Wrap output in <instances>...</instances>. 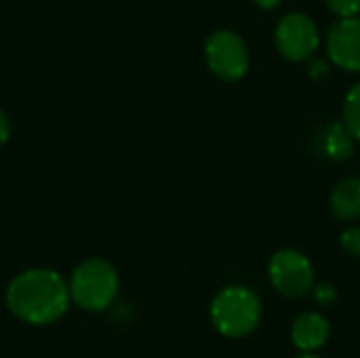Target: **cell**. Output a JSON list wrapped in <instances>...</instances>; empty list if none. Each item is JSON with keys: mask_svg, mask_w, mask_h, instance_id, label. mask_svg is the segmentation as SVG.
<instances>
[{"mask_svg": "<svg viewBox=\"0 0 360 358\" xmlns=\"http://www.w3.org/2000/svg\"><path fill=\"white\" fill-rule=\"evenodd\" d=\"M118 293V274L112 264L103 260L82 262L70 281L72 300L91 312L105 310Z\"/></svg>", "mask_w": 360, "mask_h": 358, "instance_id": "3957f363", "label": "cell"}, {"mask_svg": "<svg viewBox=\"0 0 360 358\" xmlns=\"http://www.w3.org/2000/svg\"><path fill=\"white\" fill-rule=\"evenodd\" d=\"M331 211L342 222L360 217V179L348 177L340 181L331 192Z\"/></svg>", "mask_w": 360, "mask_h": 358, "instance_id": "9c48e42d", "label": "cell"}, {"mask_svg": "<svg viewBox=\"0 0 360 358\" xmlns=\"http://www.w3.org/2000/svg\"><path fill=\"white\" fill-rule=\"evenodd\" d=\"M70 287L53 270H27L15 276L6 289L8 310L30 323L49 325L61 319L70 306Z\"/></svg>", "mask_w": 360, "mask_h": 358, "instance_id": "6da1fadb", "label": "cell"}, {"mask_svg": "<svg viewBox=\"0 0 360 358\" xmlns=\"http://www.w3.org/2000/svg\"><path fill=\"white\" fill-rule=\"evenodd\" d=\"M344 124L350 135L360 141V80L348 91L344 99Z\"/></svg>", "mask_w": 360, "mask_h": 358, "instance_id": "8fae6325", "label": "cell"}, {"mask_svg": "<svg viewBox=\"0 0 360 358\" xmlns=\"http://www.w3.org/2000/svg\"><path fill=\"white\" fill-rule=\"evenodd\" d=\"M274 42L285 59L295 63L308 61L314 57L321 44V32L312 17L304 13H289L278 21L274 30Z\"/></svg>", "mask_w": 360, "mask_h": 358, "instance_id": "8992f818", "label": "cell"}, {"mask_svg": "<svg viewBox=\"0 0 360 358\" xmlns=\"http://www.w3.org/2000/svg\"><path fill=\"white\" fill-rule=\"evenodd\" d=\"M327 72H329V65H327L323 59H312V57H310V63H308V74H310V78H323Z\"/></svg>", "mask_w": 360, "mask_h": 358, "instance_id": "9a60e30c", "label": "cell"}, {"mask_svg": "<svg viewBox=\"0 0 360 358\" xmlns=\"http://www.w3.org/2000/svg\"><path fill=\"white\" fill-rule=\"evenodd\" d=\"M8 135H11V122H8L6 114L0 110V146H4V143H6Z\"/></svg>", "mask_w": 360, "mask_h": 358, "instance_id": "2e32d148", "label": "cell"}, {"mask_svg": "<svg viewBox=\"0 0 360 358\" xmlns=\"http://www.w3.org/2000/svg\"><path fill=\"white\" fill-rule=\"evenodd\" d=\"M312 293H314V300H316L321 306H329V304H333L335 298H338L335 289H333L331 285H327V283L314 285V287H312Z\"/></svg>", "mask_w": 360, "mask_h": 358, "instance_id": "5bb4252c", "label": "cell"}, {"mask_svg": "<svg viewBox=\"0 0 360 358\" xmlns=\"http://www.w3.org/2000/svg\"><path fill=\"white\" fill-rule=\"evenodd\" d=\"M259 8H264V11H272V8H276L283 0H253Z\"/></svg>", "mask_w": 360, "mask_h": 358, "instance_id": "e0dca14e", "label": "cell"}, {"mask_svg": "<svg viewBox=\"0 0 360 358\" xmlns=\"http://www.w3.org/2000/svg\"><path fill=\"white\" fill-rule=\"evenodd\" d=\"M297 358H319V357H314L312 352H304V354H300Z\"/></svg>", "mask_w": 360, "mask_h": 358, "instance_id": "ac0fdd59", "label": "cell"}, {"mask_svg": "<svg viewBox=\"0 0 360 358\" xmlns=\"http://www.w3.org/2000/svg\"><path fill=\"white\" fill-rule=\"evenodd\" d=\"M272 287L285 298H304L314 287V268L310 260L295 249H281L268 266Z\"/></svg>", "mask_w": 360, "mask_h": 358, "instance_id": "5b68a950", "label": "cell"}, {"mask_svg": "<svg viewBox=\"0 0 360 358\" xmlns=\"http://www.w3.org/2000/svg\"><path fill=\"white\" fill-rule=\"evenodd\" d=\"M323 152L335 162L348 160L354 154V137L350 135L344 122H333L327 127L323 137Z\"/></svg>", "mask_w": 360, "mask_h": 358, "instance_id": "30bf717a", "label": "cell"}, {"mask_svg": "<svg viewBox=\"0 0 360 358\" xmlns=\"http://www.w3.org/2000/svg\"><path fill=\"white\" fill-rule=\"evenodd\" d=\"M262 319L259 298L243 287L230 285L221 289L211 302V321L213 327L226 338H245L249 335Z\"/></svg>", "mask_w": 360, "mask_h": 358, "instance_id": "7a4b0ae2", "label": "cell"}, {"mask_svg": "<svg viewBox=\"0 0 360 358\" xmlns=\"http://www.w3.org/2000/svg\"><path fill=\"white\" fill-rule=\"evenodd\" d=\"M340 243H342V247H344V251H346V253H350V255L359 257L360 255V228L359 226H352V228L344 230V232H342V236H340Z\"/></svg>", "mask_w": 360, "mask_h": 358, "instance_id": "4fadbf2b", "label": "cell"}, {"mask_svg": "<svg viewBox=\"0 0 360 358\" xmlns=\"http://www.w3.org/2000/svg\"><path fill=\"white\" fill-rule=\"evenodd\" d=\"M329 329L331 327L323 314L304 312L295 319V323L291 327V338H293V344L302 352H314V350L323 348L325 342L329 340Z\"/></svg>", "mask_w": 360, "mask_h": 358, "instance_id": "ba28073f", "label": "cell"}, {"mask_svg": "<svg viewBox=\"0 0 360 358\" xmlns=\"http://www.w3.org/2000/svg\"><path fill=\"white\" fill-rule=\"evenodd\" d=\"M327 55L333 65L360 72V15L338 19L327 34Z\"/></svg>", "mask_w": 360, "mask_h": 358, "instance_id": "52a82bcc", "label": "cell"}, {"mask_svg": "<svg viewBox=\"0 0 360 358\" xmlns=\"http://www.w3.org/2000/svg\"><path fill=\"white\" fill-rule=\"evenodd\" d=\"M327 6L340 19L360 15V0H327Z\"/></svg>", "mask_w": 360, "mask_h": 358, "instance_id": "7c38bea8", "label": "cell"}, {"mask_svg": "<svg viewBox=\"0 0 360 358\" xmlns=\"http://www.w3.org/2000/svg\"><path fill=\"white\" fill-rule=\"evenodd\" d=\"M205 59L209 70L228 82L240 80L249 70V49L232 30H217L209 36L205 44Z\"/></svg>", "mask_w": 360, "mask_h": 358, "instance_id": "277c9868", "label": "cell"}]
</instances>
